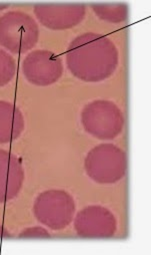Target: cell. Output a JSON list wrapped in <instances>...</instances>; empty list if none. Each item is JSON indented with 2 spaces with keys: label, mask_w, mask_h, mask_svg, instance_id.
I'll return each mask as SVG.
<instances>
[{
  "label": "cell",
  "mask_w": 151,
  "mask_h": 255,
  "mask_svg": "<svg viewBox=\"0 0 151 255\" xmlns=\"http://www.w3.org/2000/svg\"><path fill=\"white\" fill-rule=\"evenodd\" d=\"M12 234L5 229L2 225H0V239H6V238H11Z\"/></svg>",
  "instance_id": "cell-14"
},
{
  "label": "cell",
  "mask_w": 151,
  "mask_h": 255,
  "mask_svg": "<svg viewBox=\"0 0 151 255\" xmlns=\"http://www.w3.org/2000/svg\"><path fill=\"white\" fill-rule=\"evenodd\" d=\"M19 238L22 239H45V238H50V234L49 232L43 228V227H39V226H35V227H29L26 229H23L19 235Z\"/></svg>",
  "instance_id": "cell-13"
},
{
  "label": "cell",
  "mask_w": 151,
  "mask_h": 255,
  "mask_svg": "<svg viewBox=\"0 0 151 255\" xmlns=\"http://www.w3.org/2000/svg\"><path fill=\"white\" fill-rule=\"evenodd\" d=\"M15 75L14 58L5 50L0 49V87L7 85Z\"/></svg>",
  "instance_id": "cell-12"
},
{
  "label": "cell",
  "mask_w": 151,
  "mask_h": 255,
  "mask_svg": "<svg viewBox=\"0 0 151 255\" xmlns=\"http://www.w3.org/2000/svg\"><path fill=\"white\" fill-rule=\"evenodd\" d=\"M33 212L40 223L52 230H61L71 223L75 203L66 191L47 190L35 199Z\"/></svg>",
  "instance_id": "cell-5"
},
{
  "label": "cell",
  "mask_w": 151,
  "mask_h": 255,
  "mask_svg": "<svg viewBox=\"0 0 151 255\" xmlns=\"http://www.w3.org/2000/svg\"><path fill=\"white\" fill-rule=\"evenodd\" d=\"M81 123L85 131L93 137L111 140L121 133L124 117L114 103L98 100L84 107L81 113Z\"/></svg>",
  "instance_id": "cell-4"
},
{
  "label": "cell",
  "mask_w": 151,
  "mask_h": 255,
  "mask_svg": "<svg viewBox=\"0 0 151 255\" xmlns=\"http://www.w3.org/2000/svg\"><path fill=\"white\" fill-rule=\"evenodd\" d=\"M84 166L93 181L113 184L125 176L127 157L123 150L112 144H100L87 154Z\"/></svg>",
  "instance_id": "cell-2"
},
{
  "label": "cell",
  "mask_w": 151,
  "mask_h": 255,
  "mask_svg": "<svg viewBox=\"0 0 151 255\" xmlns=\"http://www.w3.org/2000/svg\"><path fill=\"white\" fill-rule=\"evenodd\" d=\"M39 37L35 20L27 13L10 11L0 17V45L13 53L30 50Z\"/></svg>",
  "instance_id": "cell-3"
},
{
  "label": "cell",
  "mask_w": 151,
  "mask_h": 255,
  "mask_svg": "<svg viewBox=\"0 0 151 255\" xmlns=\"http://www.w3.org/2000/svg\"><path fill=\"white\" fill-rule=\"evenodd\" d=\"M38 20L46 27L56 30L71 28L77 25L85 15V6L77 5H42L34 6Z\"/></svg>",
  "instance_id": "cell-8"
},
{
  "label": "cell",
  "mask_w": 151,
  "mask_h": 255,
  "mask_svg": "<svg viewBox=\"0 0 151 255\" xmlns=\"http://www.w3.org/2000/svg\"><path fill=\"white\" fill-rule=\"evenodd\" d=\"M116 219L112 212L96 205L83 208L74 220V228L82 238H111L116 232Z\"/></svg>",
  "instance_id": "cell-7"
},
{
  "label": "cell",
  "mask_w": 151,
  "mask_h": 255,
  "mask_svg": "<svg viewBox=\"0 0 151 255\" xmlns=\"http://www.w3.org/2000/svg\"><path fill=\"white\" fill-rule=\"evenodd\" d=\"M69 71L77 79L94 83L108 79L118 65V50L106 36L87 32L72 40L66 52Z\"/></svg>",
  "instance_id": "cell-1"
},
{
  "label": "cell",
  "mask_w": 151,
  "mask_h": 255,
  "mask_svg": "<svg viewBox=\"0 0 151 255\" xmlns=\"http://www.w3.org/2000/svg\"><path fill=\"white\" fill-rule=\"evenodd\" d=\"M9 5H7V4H4V5H2V4H0V10H2V9H5L6 7H8Z\"/></svg>",
  "instance_id": "cell-15"
},
{
  "label": "cell",
  "mask_w": 151,
  "mask_h": 255,
  "mask_svg": "<svg viewBox=\"0 0 151 255\" xmlns=\"http://www.w3.org/2000/svg\"><path fill=\"white\" fill-rule=\"evenodd\" d=\"M24 181V171L19 159L0 149V203L15 198Z\"/></svg>",
  "instance_id": "cell-9"
},
{
  "label": "cell",
  "mask_w": 151,
  "mask_h": 255,
  "mask_svg": "<svg viewBox=\"0 0 151 255\" xmlns=\"http://www.w3.org/2000/svg\"><path fill=\"white\" fill-rule=\"evenodd\" d=\"M122 5L123 4H93L92 8L101 19L118 23L127 18V6Z\"/></svg>",
  "instance_id": "cell-11"
},
{
  "label": "cell",
  "mask_w": 151,
  "mask_h": 255,
  "mask_svg": "<svg viewBox=\"0 0 151 255\" xmlns=\"http://www.w3.org/2000/svg\"><path fill=\"white\" fill-rule=\"evenodd\" d=\"M24 130V118L13 104L0 101V144L10 143L19 138Z\"/></svg>",
  "instance_id": "cell-10"
},
{
  "label": "cell",
  "mask_w": 151,
  "mask_h": 255,
  "mask_svg": "<svg viewBox=\"0 0 151 255\" xmlns=\"http://www.w3.org/2000/svg\"><path fill=\"white\" fill-rule=\"evenodd\" d=\"M22 73L30 84L40 87L49 86L56 83L62 76V60L52 51L34 50L23 59Z\"/></svg>",
  "instance_id": "cell-6"
}]
</instances>
